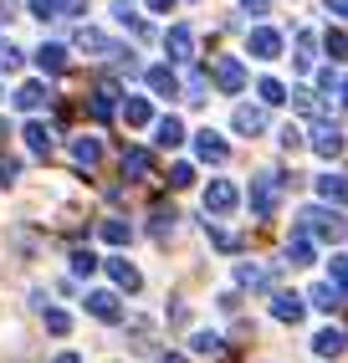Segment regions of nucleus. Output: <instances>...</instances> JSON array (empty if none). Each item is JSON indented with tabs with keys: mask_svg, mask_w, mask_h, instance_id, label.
Returning <instances> with one entry per match:
<instances>
[{
	"mask_svg": "<svg viewBox=\"0 0 348 363\" xmlns=\"http://www.w3.org/2000/svg\"><path fill=\"white\" fill-rule=\"evenodd\" d=\"M87 312H92V318H103V323H118V318H123V307H118L113 292H92V297H87Z\"/></svg>",
	"mask_w": 348,
	"mask_h": 363,
	"instance_id": "1",
	"label": "nucleus"
},
{
	"mask_svg": "<svg viewBox=\"0 0 348 363\" xmlns=\"http://www.w3.org/2000/svg\"><path fill=\"white\" fill-rule=\"evenodd\" d=\"M41 103H46V87H41V82H21V87H16V108H21V113H31V108H41Z\"/></svg>",
	"mask_w": 348,
	"mask_h": 363,
	"instance_id": "2",
	"label": "nucleus"
},
{
	"mask_svg": "<svg viewBox=\"0 0 348 363\" xmlns=\"http://www.w3.org/2000/svg\"><path fill=\"white\" fill-rule=\"evenodd\" d=\"M36 62H41L46 72H67V46H57V41H46L41 52H36Z\"/></svg>",
	"mask_w": 348,
	"mask_h": 363,
	"instance_id": "3",
	"label": "nucleus"
},
{
	"mask_svg": "<svg viewBox=\"0 0 348 363\" xmlns=\"http://www.w3.org/2000/svg\"><path fill=\"white\" fill-rule=\"evenodd\" d=\"M108 277L123 286V292H138V272H134L129 261H108Z\"/></svg>",
	"mask_w": 348,
	"mask_h": 363,
	"instance_id": "4",
	"label": "nucleus"
},
{
	"mask_svg": "<svg viewBox=\"0 0 348 363\" xmlns=\"http://www.w3.org/2000/svg\"><path fill=\"white\" fill-rule=\"evenodd\" d=\"M26 149L46 154V149H52V128H46V123H26Z\"/></svg>",
	"mask_w": 348,
	"mask_h": 363,
	"instance_id": "5",
	"label": "nucleus"
},
{
	"mask_svg": "<svg viewBox=\"0 0 348 363\" xmlns=\"http://www.w3.org/2000/svg\"><path fill=\"white\" fill-rule=\"evenodd\" d=\"M97 154H103L97 138H77V143H72V159H77V164H97Z\"/></svg>",
	"mask_w": 348,
	"mask_h": 363,
	"instance_id": "6",
	"label": "nucleus"
},
{
	"mask_svg": "<svg viewBox=\"0 0 348 363\" xmlns=\"http://www.w3.org/2000/svg\"><path fill=\"white\" fill-rule=\"evenodd\" d=\"M77 46H82V52H108V36L92 31V26H82V31H77Z\"/></svg>",
	"mask_w": 348,
	"mask_h": 363,
	"instance_id": "7",
	"label": "nucleus"
},
{
	"mask_svg": "<svg viewBox=\"0 0 348 363\" xmlns=\"http://www.w3.org/2000/svg\"><path fill=\"white\" fill-rule=\"evenodd\" d=\"M200 159H210V164H220V159H226V143H220L215 133H200Z\"/></svg>",
	"mask_w": 348,
	"mask_h": 363,
	"instance_id": "8",
	"label": "nucleus"
},
{
	"mask_svg": "<svg viewBox=\"0 0 348 363\" xmlns=\"http://www.w3.org/2000/svg\"><path fill=\"white\" fill-rule=\"evenodd\" d=\"M236 205V189L231 184H210V210H231Z\"/></svg>",
	"mask_w": 348,
	"mask_h": 363,
	"instance_id": "9",
	"label": "nucleus"
},
{
	"mask_svg": "<svg viewBox=\"0 0 348 363\" xmlns=\"http://www.w3.org/2000/svg\"><path fill=\"white\" fill-rule=\"evenodd\" d=\"M143 169H148V154H143V149H134V154H123V174H129V179H138Z\"/></svg>",
	"mask_w": 348,
	"mask_h": 363,
	"instance_id": "10",
	"label": "nucleus"
},
{
	"mask_svg": "<svg viewBox=\"0 0 348 363\" xmlns=\"http://www.w3.org/2000/svg\"><path fill=\"white\" fill-rule=\"evenodd\" d=\"M169 52L180 57V62L190 57V31H185V26H174V31H169Z\"/></svg>",
	"mask_w": 348,
	"mask_h": 363,
	"instance_id": "11",
	"label": "nucleus"
},
{
	"mask_svg": "<svg viewBox=\"0 0 348 363\" xmlns=\"http://www.w3.org/2000/svg\"><path fill=\"white\" fill-rule=\"evenodd\" d=\"M123 118H129L134 128H138V123H148V103H143V98H129V108H123Z\"/></svg>",
	"mask_w": 348,
	"mask_h": 363,
	"instance_id": "12",
	"label": "nucleus"
},
{
	"mask_svg": "<svg viewBox=\"0 0 348 363\" xmlns=\"http://www.w3.org/2000/svg\"><path fill=\"white\" fill-rule=\"evenodd\" d=\"M148 87H154V92H164V98H169V92H174V77H169L164 67H154V72H148Z\"/></svg>",
	"mask_w": 348,
	"mask_h": 363,
	"instance_id": "13",
	"label": "nucleus"
},
{
	"mask_svg": "<svg viewBox=\"0 0 348 363\" xmlns=\"http://www.w3.org/2000/svg\"><path fill=\"white\" fill-rule=\"evenodd\" d=\"M159 143H164V149L180 143V123H174V118H164V123H159Z\"/></svg>",
	"mask_w": 348,
	"mask_h": 363,
	"instance_id": "14",
	"label": "nucleus"
},
{
	"mask_svg": "<svg viewBox=\"0 0 348 363\" xmlns=\"http://www.w3.org/2000/svg\"><path fill=\"white\" fill-rule=\"evenodd\" d=\"M103 235L113 240V246H123V240H129V225H123V220H103Z\"/></svg>",
	"mask_w": 348,
	"mask_h": 363,
	"instance_id": "15",
	"label": "nucleus"
},
{
	"mask_svg": "<svg viewBox=\"0 0 348 363\" xmlns=\"http://www.w3.org/2000/svg\"><path fill=\"white\" fill-rule=\"evenodd\" d=\"M92 266H97V256H92V251H77V256H72V272H77V277H87Z\"/></svg>",
	"mask_w": 348,
	"mask_h": 363,
	"instance_id": "16",
	"label": "nucleus"
},
{
	"mask_svg": "<svg viewBox=\"0 0 348 363\" xmlns=\"http://www.w3.org/2000/svg\"><path fill=\"white\" fill-rule=\"evenodd\" d=\"M46 328L62 337V333H72V318H67V312H46Z\"/></svg>",
	"mask_w": 348,
	"mask_h": 363,
	"instance_id": "17",
	"label": "nucleus"
},
{
	"mask_svg": "<svg viewBox=\"0 0 348 363\" xmlns=\"http://www.w3.org/2000/svg\"><path fill=\"white\" fill-rule=\"evenodd\" d=\"M31 11H36V21H52L57 16V0H31Z\"/></svg>",
	"mask_w": 348,
	"mask_h": 363,
	"instance_id": "18",
	"label": "nucleus"
},
{
	"mask_svg": "<svg viewBox=\"0 0 348 363\" xmlns=\"http://www.w3.org/2000/svg\"><path fill=\"white\" fill-rule=\"evenodd\" d=\"M0 67H6V72L21 67V52H16V46H0Z\"/></svg>",
	"mask_w": 348,
	"mask_h": 363,
	"instance_id": "19",
	"label": "nucleus"
},
{
	"mask_svg": "<svg viewBox=\"0 0 348 363\" xmlns=\"http://www.w3.org/2000/svg\"><path fill=\"white\" fill-rule=\"evenodd\" d=\"M62 11L67 16H82V0H62Z\"/></svg>",
	"mask_w": 348,
	"mask_h": 363,
	"instance_id": "20",
	"label": "nucleus"
},
{
	"mask_svg": "<svg viewBox=\"0 0 348 363\" xmlns=\"http://www.w3.org/2000/svg\"><path fill=\"white\" fill-rule=\"evenodd\" d=\"M148 6H154V11H169V6H174V0H148Z\"/></svg>",
	"mask_w": 348,
	"mask_h": 363,
	"instance_id": "21",
	"label": "nucleus"
},
{
	"mask_svg": "<svg viewBox=\"0 0 348 363\" xmlns=\"http://www.w3.org/2000/svg\"><path fill=\"white\" fill-rule=\"evenodd\" d=\"M57 363H82V358H77V353H62V358H57Z\"/></svg>",
	"mask_w": 348,
	"mask_h": 363,
	"instance_id": "22",
	"label": "nucleus"
}]
</instances>
